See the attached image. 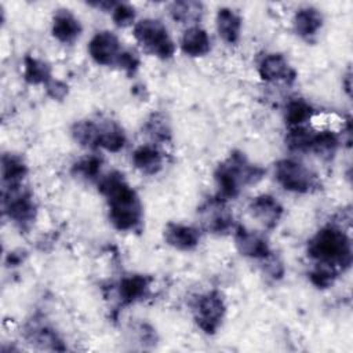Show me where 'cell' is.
Wrapping results in <instances>:
<instances>
[{
  "mask_svg": "<svg viewBox=\"0 0 353 353\" xmlns=\"http://www.w3.org/2000/svg\"><path fill=\"white\" fill-rule=\"evenodd\" d=\"M314 128H307L305 125L291 127L287 137L285 143L294 152H309L312 146Z\"/></svg>",
  "mask_w": 353,
  "mask_h": 353,
  "instance_id": "27",
  "label": "cell"
},
{
  "mask_svg": "<svg viewBox=\"0 0 353 353\" xmlns=\"http://www.w3.org/2000/svg\"><path fill=\"white\" fill-rule=\"evenodd\" d=\"M3 207L8 218L21 229L29 228L36 218V204L32 194L22 186L4 188Z\"/></svg>",
  "mask_w": 353,
  "mask_h": 353,
  "instance_id": "5",
  "label": "cell"
},
{
  "mask_svg": "<svg viewBox=\"0 0 353 353\" xmlns=\"http://www.w3.org/2000/svg\"><path fill=\"white\" fill-rule=\"evenodd\" d=\"M164 240L168 245L176 250L190 251L197 247L200 241V233L197 229L188 225L168 223L164 229Z\"/></svg>",
  "mask_w": 353,
  "mask_h": 353,
  "instance_id": "13",
  "label": "cell"
},
{
  "mask_svg": "<svg viewBox=\"0 0 353 353\" xmlns=\"http://www.w3.org/2000/svg\"><path fill=\"white\" fill-rule=\"evenodd\" d=\"M262 261V265H263V270L273 279H280L283 274H284V266H283V262L274 256L272 252L265 256Z\"/></svg>",
  "mask_w": 353,
  "mask_h": 353,
  "instance_id": "33",
  "label": "cell"
},
{
  "mask_svg": "<svg viewBox=\"0 0 353 353\" xmlns=\"http://www.w3.org/2000/svg\"><path fill=\"white\" fill-rule=\"evenodd\" d=\"M70 132L79 145L87 149L99 148V124L91 120H80L73 124Z\"/></svg>",
  "mask_w": 353,
  "mask_h": 353,
  "instance_id": "23",
  "label": "cell"
},
{
  "mask_svg": "<svg viewBox=\"0 0 353 353\" xmlns=\"http://www.w3.org/2000/svg\"><path fill=\"white\" fill-rule=\"evenodd\" d=\"M336 277H338V268L328 263H321V262H317L316 266L309 273V279L312 284L316 285L317 288L331 287Z\"/></svg>",
  "mask_w": 353,
  "mask_h": 353,
  "instance_id": "29",
  "label": "cell"
},
{
  "mask_svg": "<svg viewBox=\"0 0 353 353\" xmlns=\"http://www.w3.org/2000/svg\"><path fill=\"white\" fill-rule=\"evenodd\" d=\"M216 29L223 41L233 44L240 37L241 17L232 8H219L216 14Z\"/></svg>",
  "mask_w": 353,
  "mask_h": 353,
  "instance_id": "18",
  "label": "cell"
},
{
  "mask_svg": "<svg viewBox=\"0 0 353 353\" xmlns=\"http://www.w3.org/2000/svg\"><path fill=\"white\" fill-rule=\"evenodd\" d=\"M46 88H47V92L51 98L54 99H63L68 94V85L59 80H50L47 84H46Z\"/></svg>",
  "mask_w": 353,
  "mask_h": 353,
  "instance_id": "34",
  "label": "cell"
},
{
  "mask_svg": "<svg viewBox=\"0 0 353 353\" xmlns=\"http://www.w3.org/2000/svg\"><path fill=\"white\" fill-rule=\"evenodd\" d=\"M181 48L189 57H203L211 50V40L207 32L199 26H190L181 39Z\"/></svg>",
  "mask_w": 353,
  "mask_h": 353,
  "instance_id": "16",
  "label": "cell"
},
{
  "mask_svg": "<svg viewBox=\"0 0 353 353\" xmlns=\"http://www.w3.org/2000/svg\"><path fill=\"white\" fill-rule=\"evenodd\" d=\"M116 63L123 69L125 70L128 74H134L139 66V59L137 57L135 52L132 51H123L120 52Z\"/></svg>",
  "mask_w": 353,
  "mask_h": 353,
  "instance_id": "32",
  "label": "cell"
},
{
  "mask_svg": "<svg viewBox=\"0 0 353 353\" xmlns=\"http://www.w3.org/2000/svg\"><path fill=\"white\" fill-rule=\"evenodd\" d=\"M248 210L252 218L268 229H273L283 215L281 204L270 194H261L252 199Z\"/></svg>",
  "mask_w": 353,
  "mask_h": 353,
  "instance_id": "12",
  "label": "cell"
},
{
  "mask_svg": "<svg viewBox=\"0 0 353 353\" xmlns=\"http://www.w3.org/2000/svg\"><path fill=\"white\" fill-rule=\"evenodd\" d=\"M199 216L204 229L211 233L223 234L233 228V214L221 197L205 201L199 208Z\"/></svg>",
  "mask_w": 353,
  "mask_h": 353,
  "instance_id": "8",
  "label": "cell"
},
{
  "mask_svg": "<svg viewBox=\"0 0 353 353\" xmlns=\"http://www.w3.org/2000/svg\"><path fill=\"white\" fill-rule=\"evenodd\" d=\"M125 145V134L123 128L112 120L99 124V148L109 152H119Z\"/></svg>",
  "mask_w": 353,
  "mask_h": 353,
  "instance_id": "21",
  "label": "cell"
},
{
  "mask_svg": "<svg viewBox=\"0 0 353 353\" xmlns=\"http://www.w3.org/2000/svg\"><path fill=\"white\" fill-rule=\"evenodd\" d=\"M132 163L142 174L154 175L163 167V156L154 146L142 145L134 150Z\"/></svg>",
  "mask_w": 353,
  "mask_h": 353,
  "instance_id": "19",
  "label": "cell"
},
{
  "mask_svg": "<svg viewBox=\"0 0 353 353\" xmlns=\"http://www.w3.org/2000/svg\"><path fill=\"white\" fill-rule=\"evenodd\" d=\"M259 76L265 81H283L292 83L295 80V70L291 68L288 61L281 54H268L262 58L258 66Z\"/></svg>",
  "mask_w": 353,
  "mask_h": 353,
  "instance_id": "10",
  "label": "cell"
},
{
  "mask_svg": "<svg viewBox=\"0 0 353 353\" xmlns=\"http://www.w3.org/2000/svg\"><path fill=\"white\" fill-rule=\"evenodd\" d=\"M339 146V138L331 128L316 130L312 139L310 152H314L323 159H331Z\"/></svg>",
  "mask_w": 353,
  "mask_h": 353,
  "instance_id": "22",
  "label": "cell"
},
{
  "mask_svg": "<svg viewBox=\"0 0 353 353\" xmlns=\"http://www.w3.org/2000/svg\"><path fill=\"white\" fill-rule=\"evenodd\" d=\"M313 108L305 99H291L285 106V123L290 127H301L313 119Z\"/></svg>",
  "mask_w": 353,
  "mask_h": 353,
  "instance_id": "25",
  "label": "cell"
},
{
  "mask_svg": "<svg viewBox=\"0 0 353 353\" xmlns=\"http://www.w3.org/2000/svg\"><path fill=\"white\" fill-rule=\"evenodd\" d=\"M52 36L61 43H73L81 33L79 19L69 10H58L52 18Z\"/></svg>",
  "mask_w": 353,
  "mask_h": 353,
  "instance_id": "14",
  "label": "cell"
},
{
  "mask_svg": "<svg viewBox=\"0 0 353 353\" xmlns=\"http://www.w3.org/2000/svg\"><path fill=\"white\" fill-rule=\"evenodd\" d=\"M23 77L29 84L46 85L51 80V69L44 61L26 57L23 61Z\"/></svg>",
  "mask_w": 353,
  "mask_h": 353,
  "instance_id": "26",
  "label": "cell"
},
{
  "mask_svg": "<svg viewBox=\"0 0 353 353\" xmlns=\"http://www.w3.org/2000/svg\"><path fill=\"white\" fill-rule=\"evenodd\" d=\"M150 288V279L142 274H131L121 279L119 284V296L124 305L143 299Z\"/></svg>",
  "mask_w": 353,
  "mask_h": 353,
  "instance_id": "15",
  "label": "cell"
},
{
  "mask_svg": "<svg viewBox=\"0 0 353 353\" xmlns=\"http://www.w3.org/2000/svg\"><path fill=\"white\" fill-rule=\"evenodd\" d=\"M134 37L145 51L161 59H168L175 52V44L160 21L148 18L137 22L134 25Z\"/></svg>",
  "mask_w": 353,
  "mask_h": 353,
  "instance_id": "4",
  "label": "cell"
},
{
  "mask_svg": "<svg viewBox=\"0 0 353 353\" xmlns=\"http://www.w3.org/2000/svg\"><path fill=\"white\" fill-rule=\"evenodd\" d=\"M145 131L152 139L159 142H167L171 138L170 124L167 119L160 113H154L148 119L145 124Z\"/></svg>",
  "mask_w": 353,
  "mask_h": 353,
  "instance_id": "28",
  "label": "cell"
},
{
  "mask_svg": "<svg viewBox=\"0 0 353 353\" xmlns=\"http://www.w3.org/2000/svg\"><path fill=\"white\" fill-rule=\"evenodd\" d=\"M263 174V168L250 163L243 153L234 152L228 160L218 165L214 176L221 197L233 199L240 193L243 186L259 182Z\"/></svg>",
  "mask_w": 353,
  "mask_h": 353,
  "instance_id": "2",
  "label": "cell"
},
{
  "mask_svg": "<svg viewBox=\"0 0 353 353\" xmlns=\"http://www.w3.org/2000/svg\"><path fill=\"white\" fill-rule=\"evenodd\" d=\"M277 182L288 192L307 193L314 186V175L302 163L284 159L274 168Z\"/></svg>",
  "mask_w": 353,
  "mask_h": 353,
  "instance_id": "7",
  "label": "cell"
},
{
  "mask_svg": "<svg viewBox=\"0 0 353 353\" xmlns=\"http://www.w3.org/2000/svg\"><path fill=\"white\" fill-rule=\"evenodd\" d=\"M174 21L181 23H196L203 14V4L199 1H174L168 7Z\"/></svg>",
  "mask_w": 353,
  "mask_h": 353,
  "instance_id": "24",
  "label": "cell"
},
{
  "mask_svg": "<svg viewBox=\"0 0 353 353\" xmlns=\"http://www.w3.org/2000/svg\"><path fill=\"white\" fill-rule=\"evenodd\" d=\"M323 26V15L319 10L313 7H305L295 12L294 15V29L305 39H310L317 34Z\"/></svg>",
  "mask_w": 353,
  "mask_h": 353,
  "instance_id": "17",
  "label": "cell"
},
{
  "mask_svg": "<svg viewBox=\"0 0 353 353\" xmlns=\"http://www.w3.org/2000/svg\"><path fill=\"white\" fill-rule=\"evenodd\" d=\"M234 244L241 255L259 261L272 252L266 239L262 234L243 226H239L234 232Z\"/></svg>",
  "mask_w": 353,
  "mask_h": 353,
  "instance_id": "11",
  "label": "cell"
},
{
  "mask_svg": "<svg viewBox=\"0 0 353 353\" xmlns=\"http://www.w3.org/2000/svg\"><path fill=\"white\" fill-rule=\"evenodd\" d=\"M88 52L98 65L116 63L121 48L117 36L109 30L98 32L88 43Z\"/></svg>",
  "mask_w": 353,
  "mask_h": 353,
  "instance_id": "9",
  "label": "cell"
},
{
  "mask_svg": "<svg viewBox=\"0 0 353 353\" xmlns=\"http://www.w3.org/2000/svg\"><path fill=\"white\" fill-rule=\"evenodd\" d=\"M28 174V167L23 160L15 154H3L1 157V178L4 188L19 186Z\"/></svg>",
  "mask_w": 353,
  "mask_h": 353,
  "instance_id": "20",
  "label": "cell"
},
{
  "mask_svg": "<svg viewBox=\"0 0 353 353\" xmlns=\"http://www.w3.org/2000/svg\"><path fill=\"white\" fill-rule=\"evenodd\" d=\"M101 164H102V160L97 156H90V157H85L80 161H77L73 167V170L81 175V176H85V178H90V179H94L98 176L99 171H101Z\"/></svg>",
  "mask_w": 353,
  "mask_h": 353,
  "instance_id": "31",
  "label": "cell"
},
{
  "mask_svg": "<svg viewBox=\"0 0 353 353\" xmlns=\"http://www.w3.org/2000/svg\"><path fill=\"white\" fill-rule=\"evenodd\" d=\"M307 252L317 262L335 268H349L352 262L350 240L343 230L335 226H325L319 230L309 241Z\"/></svg>",
  "mask_w": 353,
  "mask_h": 353,
  "instance_id": "3",
  "label": "cell"
},
{
  "mask_svg": "<svg viewBox=\"0 0 353 353\" xmlns=\"http://www.w3.org/2000/svg\"><path fill=\"white\" fill-rule=\"evenodd\" d=\"M225 312V301L218 291H210L200 295L194 303V320L205 334L216 332Z\"/></svg>",
  "mask_w": 353,
  "mask_h": 353,
  "instance_id": "6",
  "label": "cell"
},
{
  "mask_svg": "<svg viewBox=\"0 0 353 353\" xmlns=\"http://www.w3.org/2000/svg\"><path fill=\"white\" fill-rule=\"evenodd\" d=\"M112 19L120 28L130 26L135 21V10L127 3H116L114 8L112 10Z\"/></svg>",
  "mask_w": 353,
  "mask_h": 353,
  "instance_id": "30",
  "label": "cell"
},
{
  "mask_svg": "<svg viewBox=\"0 0 353 353\" xmlns=\"http://www.w3.org/2000/svg\"><path fill=\"white\" fill-rule=\"evenodd\" d=\"M8 263H11L12 266H15V265H18V263H21V261H22V256L21 255H18L17 252H10V255H8Z\"/></svg>",
  "mask_w": 353,
  "mask_h": 353,
  "instance_id": "35",
  "label": "cell"
},
{
  "mask_svg": "<svg viewBox=\"0 0 353 353\" xmlns=\"http://www.w3.org/2000/svg\"><path fill=\"white\" fill-rule=\"evenodd\" d=\"M346 91L347 94H350V74L346 76Z\"/></svg>",
  "mask_w": 353,
  "mask_h": 353,
  "instance_id": "36",
  "label": "cell"
},
{
  "mask_svg": "<svg viewBox=\"0 0 353 353\" xmlns=\"http://www.w3.org/2000/svg\"><path fill=\"white\" fill-rule=\"evenodd\" d=\"M98 186L106 197L112 225L117 230H134L142 219V205L137 192L116 171L103 176Z\"/></svg>",
  "mask_w": 353,
  "mask_h": 353,
  "instance_id": "1",
  "label": "cell"
}]
</instances>
